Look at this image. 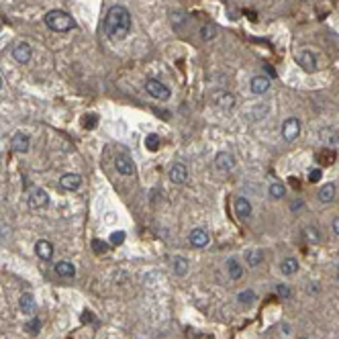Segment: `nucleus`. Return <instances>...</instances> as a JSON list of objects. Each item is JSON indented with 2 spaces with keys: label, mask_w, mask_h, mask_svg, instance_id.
<instances>
[{
  "label": "nucleus",
  "mask_w": 339,
  "mask_h": 339,
  "mask_svg": "<svg viewBox=\"0 0 339 339\" xmlns=\"http://www.w3.org/2000/svg\"><path fill=\"white\" fill-rule=\"evenodd\" d=\"M131 31V15L125 7L117 5V7H110L108 13H106V19H104V33L108 39L112 41H121L129 35Z\"/></svg>",
  "instance_id": "nucleus-1"
},
{
  "label": "nucleus",
  "mask_w": 339,
  "mask_h": 339,
  "mask_svg": "<svg viewBox=\"0 0 339 339\" xmlns=\"http://www.w3.org/2000/svg\"><path fill=\"white\" fill-rule=\"evenodd\" d=\"M43 21H45L47 29L55 31V33H66V31H70L74 27V19L68 13H64V11H49Z\"/></svg>",
  "instance_id": "nucleus-2"
},
{
  "label": "nucleus",
  "mask_w": 339,
  "mask_h": 339,
  "mask_svg": "<svg viewBox=\"0 0 339 339\" xmlns=\"http://www.w3.org/2000/svg\"><path fill=\"white\" fill-rule=\"evenodd\" d=\"M145 90H147L149 96H153V98H157V100H167V98H170V88H167L163 82L155 80V78H151V80L145 82Z\"/></svg>",
  "instance_id": "nucleus-3"
},
{
  "label": "nucleus",
  "mask_w": 339,
  "mask_h": 339,
  "mask_svg": "<svg viewBox=\"0 0 339 339\" xmlns=\"http://www.w3.org/2000/svg\"><path fill=\"white\" fill-rule=\"evenodd\" d=\"M298 135H300V121H298L296 117L286 119V121L282 123V137H284V141L292 143Z\"/></svg>",
  "instance_id": "nucleus-4"
},
{
  "label": "nucleus",
  "mask_w": 339,
  "mask_h": 339,
  "mask_svg": "<svg viewBox=\"0 0 339 339\" xmlns=\"http://www.w3.org/2000/svg\"><path fill=\"white\" fill-rule=\"evenodd\" d=\"M115 167H117V172L123 174V176H133L135 174V163H133L131 155H127V153H119L115 157Z\"/></svg>",
  "instance_id": "nucleus-5"
},
{
  "label": "nucleus",
  "mask_w": 339,
  "mask_h": 339,
  "mask_svg": "<svg viewBox=\"0 0 339 339\" xmlns=\"http://www.w3.org/2000/svg\"><path fill=\"white\" fill-rule=\"evenodd\" d=\"M296 64H298L306 74H313V72L317 70V55H315L313 51H308V49H302V51H298V55H296Z\"/></svg>",
  "instance_id": "nucleus-6"
},
{
  "label": "nucleus",
  "mask_w": 339,
  "mask_h": 339,
  "mask_svg": "<svg viewBox=\"0 0 339 339\" xmlns=\"http://www.w3.org/2000/svg\"><path fill=\"white\" fill-rule=\"evenodd\" d=\"M49 205V194L43 190V188H33L29 192V207L39 211V209H45Z\"/></svg>",
  "instance_id": "nucleus-7"
},
{
  "label": "nucleus",
  "mask_w": 339,
  "mask_h": 339,
  "mask_svg": "<svg viewBox=\"0 0 339 339\" xmlns=\"http://www.w3.org/2000/svg\"><path fill=\"white\" fill-rule=\"evenodd\" d=\"M29 145H31V139H29V135L23 133V131L15 133L13 139H11V149H13L15 153H27V151H29Z\"/></svg>",
  "instance_id": "nucleus-8"
},
{
  "label": "nucleus",
  "mask_w": 339,
  "mask_h": 339,
  "mask_svg": "<svg viewBox=\"0 0 339 339\" xmlns=\"http://www.w3.org/2000/svg\"><path fill=\"white\" fill-rule=\"evenodd\" d=\"M188 241H190V245H192V247L203 249V247H207V245H209L211 237H209V231H207V229H201V227H199V229H192V231H190Z\"/></svg>",
  "instance_id": "nucleus-9"
},
{
  "label": "nucleus",
  "mask_w": 339,
  "mask_h": 339,
  "mask_svg": "<svg viewBox=\"0 0 339 339\" xmlns=\"http://www.w3.org/2000/svg\"><path fill=\"white\" fill-rule=\"evenodd\" d=\"M235 163H237L235 157L231 153H227V151H221L215 157V165H217V170H221V172H231V170L235 167Z\"/></svg>",
  "instance_id": "nucleus-10"
},
{
  "label": "nucleus",
  "mask_w": 339,
  "mask_h": 339,
  "mask_svg": "<svg viewBox=\"0 0 339 339\" xmlns=\"http://www.w3.org/2000/svg\"><path fill=\"white\" fill-rule=\"evenodd\" d=\"M170 180L174 184H184L188 180V167L184 163H174L170 167Z\"/></svg>",
  "instance_id": "nucleus-11"
},
{
  "label": "nucleus",
  "mask_w": 339,
  "mask_h": 339,
  "mask_svg": "<svg viewBox=\"0 0 339 339\" xmlns=\"http://www.w3.org/2000/svg\"><path fill=\"white\" fill-rule=\"evenodd\" d=\"M233 209H235V215L239 219H243V221L251 217V203L245 196H237L235 203H233Z\"/></svg>",
  "instance_id": "nucleus-12"
},
{
  "label": "nucleus",
  "mask_w": 339,
  "mask_h": 339,
  "mask_svg": "<svg viewBox=\"0 0 339 339\" xmlns=\"http://www.w3.org/2000/svg\"><path fill=\"white\" fill-rule=\"evenodd\" d=\"M31 55H33V49H31L29 43H17L15 49H13V58L19 64H27L31 60Z\"/></svg>",
  "instance_id": "nucleus-13"
},
{
  "label": "nucleus",
  "mask_w": 339,
  "mask_h": 339,
  "mask_svg": "<svg viewBox=\"0 0 339 339\" xmlns=\"http://www.w3.org/2000/svg\"><path fill=\"white\" fill-rule=\"evenodd\" d=\"M215 102H217V106L219 108H223V110H231L233 106H235V96L231 94V92H225V90H219V92H215Z\"/></svg>",
  "instance_id": "nucleus-14"
},
{
  "label": "nucleus",
  "mask_w": 339,
  "mask_h": 339,
  "mask_svg": "<svg viewBox=\"0 0 339 339\" xmlns=\"http://www.w3.org/2000/svg\"><path fill=\"white\" fill-rule=\"evenodd\" d=\"M335 194H337V186H335L333 182H327V184H323V186L319 188V192H317V199H319V203H323V205H329V203H333Z\"/></svg>",
  "instance_id": "nucleus-15"
},
{
  "label": "nucleus",
  "mask_w": 339,
  "mask_h": 339,
  "mask_svg": "<svg viewBox=\"0 0 339 339\" xmlns=\"http://www.w3.org/2000/svg\"><path fill=\"white\" fill-rule=\"evenodd\" d=\"M270 86H272V82L266 78V76H253L251 78V82H249V88H251V92L253 94H266L268 90H270Z\"/></svg>",
  "instance_id": "nucleus-16"
},
{
  "label": "nucleus",
  "mask_w": 339,
  "mask_h": 339,
  "mask_svg": "<svg viewBox=\"0 0 339 339\" xmlns=\"http://www.w3.org/2000/svg\"><path fill=\"white\" fill-rule=\"evenodd\" d=\"M35 253H37L41 260L49 262V260L53 258V245H51L47 239H39V241L35 243Z\"/></svg>",
  "instance_id": "nucleus-17"
},
{
  "label": "nucleus",
  "mask_w": 339,
  "mask_h": 339,
  "mask_svg": "<svg viewBox=\"0 0 339 339\" xmlns=\"http://www.w3.org/2000/svg\"><path fill=\"white\" fill-rule=\"evenodd\" d=\"M80 184H82V178H80L78 174H64V176L60 178V186H62L64 190H78Z\"/></svg>",
  "instance_id": "nucleus-18"
},
{
  "label": "nucleus",
  "mask_w": 339,
  "mask_h": 339,
  "mask_svg": "<svg viewBox=\"0 0 339 339\" xmlns=\"http://www.w3.org/2000/svg\"><path fill=\"white\" fill-rule=\"evenodd\" d=\"M55 274L60 278H74L76 276V266L72 262H58L55 264Z\"/></svg>",
  "instance_id": "nucleus-19"
},
{
  "label": "nucleus",
  "mask_w": 339,
  "mask_h": 339,
  "mask_svg": "<svg viewBox=\"0 0 339 339\" xmlns=\"http://www.w3.org/2000/svg\"><path fill=\"white\" fill-rule=\"evenodd\" d=\"M227 274L231 280H239L243 276V268H241V262L235 260V258H229L227 260Z\"/></svg>",
  "instance_id": "nucleus-20"
},
{
  "label": "nucleus",
  "mask_w": 339,
  "mask_h": 339,
  "mask_svg": "<svg viewBox=\"0 0 339 339\" xmlns=\"http://www.w3.org/2000/svg\"><path fill=\"white\" fill-rule=\"evenodd\" d=\"M280 272H282L284 276H294V274L298 272V262H296L294 258H284V260L280 262Z\"/></svg>",
  "instance_id": "nucleus-21"
},
{
  "label": "nucleus",
  "mask_w": 339,
  "mask_h": 339,
  "mask_svg": "<svg viewBox=\"0 0 339 339\" xmlns=\"http://www.w3.org/2000/svg\"><path fill=\"white\" fill-rule=\"evenodd\" d=\"M245 262H247V266H251V268L260 266V264L264 262V251H262V249H249V251L245 253Z\"/></svg>",
  "instance_id": "nucleus-22"
},
{
  "label": "nucleus",
  "mask_w": 339,
  "mask_h": 339,
  "mask_svg": "<svg viewBox=\"0 0 339 339\" xmlns=\"http://www.w3.org/2000/svg\"><path fill=\"white\" fill-rule=\"evenodd\" d=\"M19 306H21V310H23L25 315H31V313L35 310V298H33V294L25 292V294L21 296V302H19Z\"/></svg>",
  "instance_id": "nucleus-23"
},
{
  "label": "nucleus",
  "mask_w": 339,
  "mask_h": 339,
  "mask_svg": "<svg viewBox=\"0 0 339 339\" xmlns=\"http://www.w3.org/2000/svg\"><path fill=\"white\" fill-rule=\"evenodd\" d=\"M268 192H270V196H272L274 201H280V199L286 196V188H284V184H280V182H274V184L268 188Z\"/></svg>",
  "instance_id": "nucleus-24"
},
{
  "label": "nucleus",
  "mask_w": 339,
  "mask_h": 339,
  "mask_svg": "<svg viewBox=\"0 0 339 339\" xmlns=\"http://www.w3.org/2000/svg\"><path fill=\"white\" fill-rule=\"evenodd\" d=\"M256 298H258V294H256L253 290H243V292H239V296H237V300H239L241 304H245V306L253 304Z\"/></svg>",
  "instance_id": "nucleus-25"
},
{
  "label": "nucleus",
  "mask_w": 339,
  "mask_h": 339,
  "mask_svg": "<svg viewBox=\"0 0 339 339\" xmlns=\"http://www.w3.org/2000/svg\"><path fill=\"white\" fill-rule=\"evenodd\" d=\"M201 37H203V41H213L217 37V27L215 25H203Z\"/></svg>",
  "instance_id": "nucleus-26"
},
{
  "label": "nucleus",
  "mask_w": 339,
  "mask_h": 339,
  "mask_svg": "<svg viewBox=\"0 0 339 339\" xmlns=\"http://www.w3.org/2000/svg\"><path fill=\"white\" fill-rule=\"evenodd\" d=\"M174 272L178 276H184L188 272V262L184 258H174Z\"/></svg>",
  "instance_id": "nucleus-27"
},
{
  "label": "nucleus",
  "mask_w": 339,
  "mask_h": 339,
  "mask_svg": "<svg viewBox=\"0 0 339 339\" xmlns=\"http://www.w3.org/2000/svg\"><path fill=\"white\" fill-rule=\"evenodd\" d=\"M145 147L149 149V151H155L157 147H159V137L157 135H147V139H145Z\"/></svg>",
  "instance_id": "nucleus-28"
},
{
  "label": "nucleus",
  "mask_w": 339,
  "mask_h": 339,
  "mask_svg": "<svg viewBox=\"0 0 339 339\" xmlns=\"http://www.w3.org/2000/svg\"><path fill=\"white\" fill-rule=\"evenodd\" d=\"M39 329H41V321H39V317H33V319L27 323V331H29L31 335H37Z\"/></svg>",
  "instance_id": "nucleus-29"
},
{
  "label": "nucleus",
  "mask_w": 339,
  "mask_h": 339,
  "mask_svg": "<svg viewBox=\"0 0 339 339\" xmlns=\"http://www.w3.org/2000/svg\"><path fill=\"white\" fill-rule=\"evenodd\" d=\"M123 241H125V231H115V233H110V239H108L110 245H121Z\"/></svg>",
  "instance_id": "nucleus-30"
},
{
  "label": "nucleus",
  "mask_w": 339,
  "mask_h": 339,
  "mask_svg": "<svg viewBox=\"0 0 339 339\" xmlns=\"http://www.w3.org/2000/svg\"><path fill=\"white\" fill-rule=\"evenodd\" d=\"M92 249H94L96 253H106V251H108V243H104V241H100V239H92Z\"/></svg>",
  "instance_id": "nucleus-31"
},
{
  "label": "nucleus",
  "mask_w": 339,
  "mask_h": 339,
  "mask_svg": "<svg viewBox=\"0 0 339 339\" xmlns=\"http://www.w3.org/2000/svg\"><path fill=\"white\" fill-rule=\"evenodd\" d=\"M276 294H278L280 298H290V296H292V290H290L286 284H278V286H276Z\"/></svg>",
  "instance_id": "nucleus-32"
},
{
  "label": "nucleus",
  "mask_w": 339,
  "mask_h": 339,
  "mask_svg": "<svg viewBox=\"0 0 339 339\" xmlns=\"http://www.w3.org/2000/svg\"><path fill=\"white\" fill-rule=\"evenodd\" d=\"M304 233H306V239H308L310 243H317V241H319V231H317V229L306 227V229H304Z\"/></svg>",
  "instance_id": "nucleus-33"
},
{
  "label": "nucleus",
  "mask_w": 339,
  "mask_h": 339,
  "mask_svg": "<svg viewBox=\"0 0 339 339\" xmlns=\"http://www.w3.org/2000/svg\"><path fill=\"white\" fill-rule=\"evenodd\" d=\"M96 119H98L96 115H86V117H84V127H86V129H94V127H96Z\"/></svg>",
  "instance_id": "nucleus-34"
},
{
  "label": "nucleus",
  "mask_w": 339,
  "mask_h": 339,
  "mask_svg": "<svg viewBox=\"0 0 339 339\" xmlns=\"http://www.w3.org/2000/svg\"><path fill=\"white\" fill-rule=\"evenodd\" d=\"M321 176H323V172H321L319 167H315V170H310L308 180H310V182H319V180H321Z\"/></svg>",
  "instance_id": "nucleus-35"
},
{
  "label": "nucleus",
  "mask_w": 339,
  "mask_h": 339,
  "mask_svg": "<svg viewBox=\"0 0 339 339\" xmlns=\"http://www.w3.org/2000/svg\"><path fill=\"white\" fill-rule=\"evenodd\" d=\"M333 231H335V235H339V217L333 219Z\"/></svg>",
  "instance_id": "nucleus-36"
},
{
  "label": "nucleus",
  "mask_w": 339,
  "mask_h": 339,
  "mask_svg": "<svg viewBox=\"0 0 339 339\" xmlns=\"http://www.w3.org/2000/svg\"><path fill=\"white\" fill-rule=\"evenodd\" d=\"M298 207L302 209V201H298V199H296V201H294V205H292V211H296Z\"/></svg>",
  "instance_id": "nucleus-37"
},
{
  "label": "nucleus",
  "mask_w": 339,
  "mask_h": 339,
  "mask_svg": "<svg viewBox=\"0 0 339 339\" xmlns=\"http://www.w3.org/2000/svg\"><path fill=\"white\" fill-rule=\"evenodd\" d=\"M0 90H3V78H0Z\"/></svg>",
  "instance_id": "nucleus-38"
},
{
  "label": "nucleus",
  "mask_w": 339,
  "mask_h": 339,
  "mask_svg": "<svg viewBox=\"0 0 339 339\" xmlns=\"http://www.w3.org/2000/svg\"><path fill=\"white\" fill-rule=\"evenodd\" d=\"M337 280H339V266H337Z\"/></svg>",
  "instance_id": "nucleus-39"
},
{
  "label": "nucleus",
  "mask_w": 339,
  "mask_h": 339,
  "mask_svg": "<svg viewBox=\"0 0 339 339\" xmlns=\"http://www.w3.org/2000/svg\"><path fill=\"white\" fill-rule=\"evenodd\" d=\"M298 339H310V337H298Z\"/></svg>",
  "instance_id": "nucleus-40"
}]
</instances>
